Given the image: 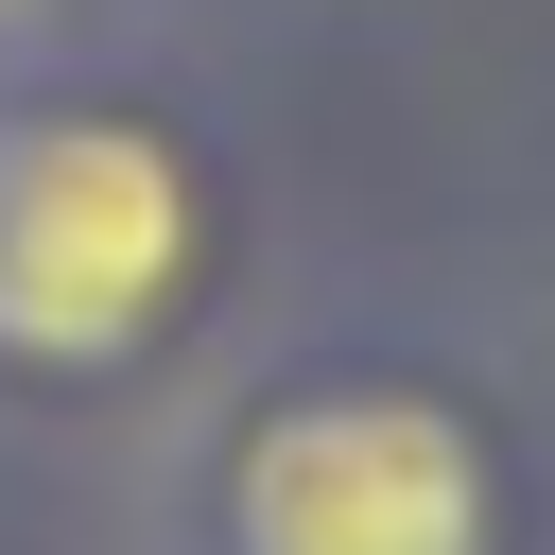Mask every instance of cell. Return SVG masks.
Instances as JSON below:
<instances>
[{
	"label": "cell",
	"instance_id": "obj_1",
	"mask_svg": "<svg viewBox=\"0 0 555 555\" xmlns=\"http://www.w3.org/2000/svg\"><path fill=\"white\" fill-rule=\"evenodd\" d=\"M191 278V173L121 104L0 121V347L17 364H121Z\"/></svg>",
	"mask_w": 555,
	"mask_h": 555
},
{
	"label": "cell",
	"instance_id": "obj_2",
	"mask_svg": "<svg viewBox=\"0 0 555 555\" xmlns=\"http://www.w3.org/2000/svg\"><path fill=\"white\" fill-rule=\"evenodd\" d=\"M486 434L416 382H330L278 399L225 468V555H486Z\"/></svg>",
	"mask_w": 555,
	"mask_h": 555
}]
</instances>
